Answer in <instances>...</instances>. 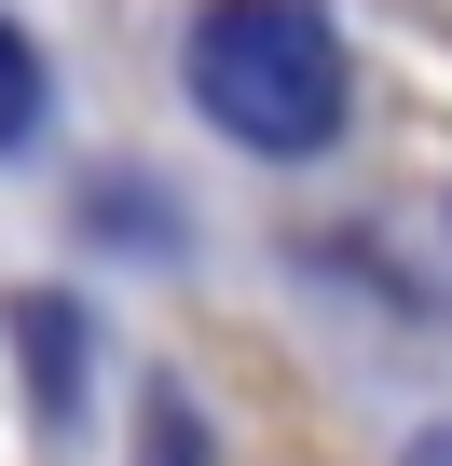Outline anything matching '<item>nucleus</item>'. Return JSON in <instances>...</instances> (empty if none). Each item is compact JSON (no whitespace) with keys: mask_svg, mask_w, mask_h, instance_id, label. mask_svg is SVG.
Masks as SVG:
<instances>
[{"mask_svg":"<svg viewBox=\"0 0 452 466\" xmlns=\"http://www.w3.org/2000/svg\"><path fill=\"white\" fill-rule=\"evenodd\" d=\"M15 343H28L42 411H69V398H83V329H69V302H15Z\"/></svg>","mask_w":452,"mask_h":466,"instance_id":"nucleus-2","label":"nucleus"},{"mask_svg":"<svg viewBox=\"0 0 452 466\" xmlns=\"http://www.w3.org/2000/svg\"><path fill=\"white\" fill-rule=\"evenodd\" d=\"M28 124H42V56H28V28H0V151Z\"/></svg>","mask_w":452,"mask_h":466,"instance_id":"nucleus-3","label":"nucleus"},{"mask_svg":"<svg viewBox=\"0 0 452 466\" xmlns=\"http://www.w3.org/2000/svg\"><path fill=\"white\" fill-rule=\"evenodd\" d=\"M411 466H452V425H438V439H411Z\"/></svg>","mask_w":452,"mask_h":466,"instance_id":"nucleus-4","label":"nucleus"},{"mask_svg":"<svg viewBox=\"0 0 452 466\" xmlns=\"http://www.w3.org/2000/svg\"><path fill=\"white\" fill-rule=\"evenodd\" d=\"M192 96L234 151H329L343 137V42L316 0H206L192 15Z\"/></svg>","mask_w":452,"mask_h":466,"instance_id":"nucleus-1","label":"nucleus"}]
</instances>
